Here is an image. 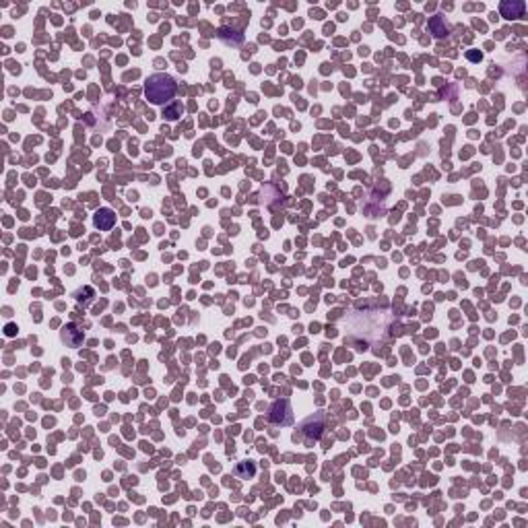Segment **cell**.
<instances>
[{"label":"cell","mask_w":528,"mask_h":528,"mask_svg":"<svg viewBox=\"0 0 528 528\" xmlns=\"http://www.w3.org/2000/svg\"><path fill=\"white\" fill-rule=\"evenodd\" d=\"M269 419L277 425H289L293 421V413H291V405L289 401H275L271 407V415Z\"/></svg>","instance_id":"2"},{"label":"cell","mask_w":528,"mask_h":528,"mask_svg":"<svg viewBox=\"0 0 528 528\" xmlns=\"http://www.w3.org/2000/svg\"><path fill=\"white\" fill-rule=\"evenodd\" d=\"M176 81L165 74V72H155L147 79V85H145V95L151 103L155 105H161V103H167L174 95H176Z\"/></svg>","instance_id":"1"},{"label":"cell","mask_w":528,"mask_h":528,"mask_svg":"<svg viewBox=\"0 0 528 528\" xmlns=\"http://www.w3.org/2000/svg\"><path fill=\"white\" fill-rule=\"evenodd\" d=\"M501 15L503 17H522L524 15V3H503L501 5Z\"/></svg>","instance_id":"5"},{"label":"cell","mask_w":528,"mask_h":528,"mask_svg":"<svg viewBox=\"0 0 528 528\" xmlns=\"http://www.w3.org/2000/svg\"><path fill=\"white\" fill-rule=\"evenodd\" d=\"M114 221H116V215H114L109 209H101V211H97V215H95V225H97L99 229H103V231L111 229V227H114Z\"/></svg>","instance_id":"3"},{"label":"cell","mask_w":528,"mask_h":528,"mask_svg":"<svg viewBox=\"0 0 528 528\" xmlns=\"http://www.w3.org/2000/svg\"><path fill=\"white\" fill-rule=\"evenodd\" d=\"M254 473H256L254 462H243V464H239V466L235 468V475H237L239 479H252Z\"/></svg>","instance_id":"7"},{"label":"cell","mask_w":528,"mask_h":528,"mask_svg":"<svg viewBox=\"0 0 528 528\" xmlns=\"http://www.w3.org/2000/svg\"><path fill=\"white\" fill-rule=\"evenodd\" d=\"M62 338H64V343H68L70 347H79L81 345V341H83V332L81 330H77V326H66L64 330H62Z\"/></svg>","instance_id":"4"},{"label":"cell","mask_w":528,"mask_h":528,"mask_svg":"<svg viewBox=\"0 0 528 528\" xmlns=\"http://www.w3.org/2000/svg\"><path fill=\"white\" fill-rule=\"evenodd\" d=\"M429 29L436 33V37H444V35H448V31H450L448 23H446L442 17H433V19L429 21Z\"/></svg>","instance_id":"6"}]
</instances>
